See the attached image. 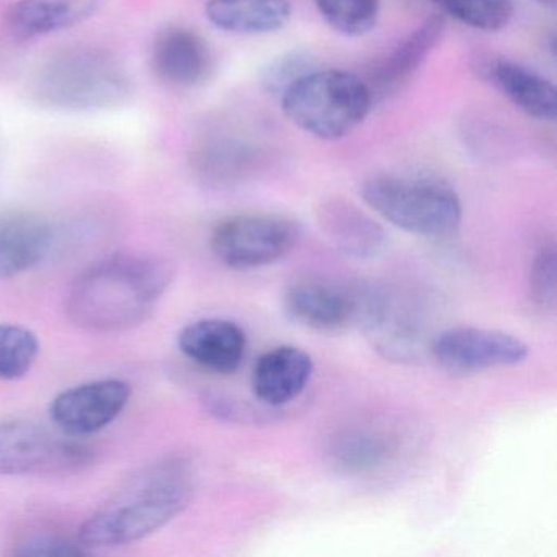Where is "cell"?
<instances>
[{
	"label": "cell",
	"mask_w": 557,
	"mask_h": 557,
	"mask_svg": "<svg viewBox=\"0 0 557 557\" xmlns=\"http://www.w3.org/2000/svg\"><path fill=\"white\" fill-rule=\"evenodd\" d=\"M178 348L201 370L231 374L246 358L247 335L239 324L227 319H200L182 329Z\"/></svg>",
	"instance_id": "cell-11"
},
{
	"label": "cell",
	"mask_w": 557,
	"mask_h": 557,
	"mask_svg": "<svg viewBox=\"0 0 557 557\" xmlns=\"http://www.w3.org/2000/svg\"><path fill=\"white\" fill-rule=\"evenodd\" d=\"M311 71V60L308 54L288 53L273 61L269 67L263 71L262 83L269 92L280 94L295 83L302 74Z\"/></svg>",
	"instance_id": "cell-27"
},
{
	"label": "cell",
	"mask_w": 557,
	"mask_h": 557,
	"mask_svg": "<svg viewBox=\"0 0 557 557\" xmlns=\"http://www.w3.org/2000/svg\"><path fill=\"white\" fill-rule=\"evenodd\" d=\"M132 386L123 380H99L63 391L50 406L57 430L73 438L99 433L128 406Z\"/></svg>",
	"instance_id": "cell-10"
},
{
	"label": "cell",
	"mask_w": 557,
	"mask_h": 557,
	"mask_svg": "<svg viewBox=\"0 0 557 557\" xmlns=\"http://www.w3.org/2000/svg\"><path fill=\"white\" fill-rule=\"evenodd\" d=\"M433 2L455 21L487 34L507 27L513 15V0H433Z\"/></svg>",
	"instance_id": "cell-25"
},
{
	"label": "cell",
	"mask_w": 557,
	"mask_h": 557,
	"mask_svg": "<svg viewBox=\"0 0 557 557\" xmlns=\"http://www.w3.org/2000/svg\"><path fill=\"white\" fill-rule=\"evenodd\" d=\"M151 64L165 86L191 89L200 86L210 74L211 51L203 37L191 28L169 27L152 45Z\"/></svg>",
	"instance_id": "cell-12"
},
{
	"label": "cell",
	"mask_w": 557,
	"mask_h": 557,
	"mask_svg": "<svg viewBox=\"0 0 557 557\" xmlns=\"http://www.w3.org/2000/svg\"><path fill=\"white\" fill-rule=\"evenodd\" d=\"M394 453L393 440L373 426H350L342 430L329 446L335 468L347 474L364 475L380 471Z\"/></svg>",
	"instance_id": "cell-21"
},
{
	"label": "cell",
	"mask_w": 557,
	"mask_h": 557,
	"mask_svg": "<svg viewBox=\"0 0 557 557\" xmlns=\"http://www.w3.org/2000/svg\"><path fill=\"white\" fill-rule=\"evenodd\" d=\"M15 554L18 556L74 557L87 553L79 541H70L61 536H38L21 544Z\"/></svg>",
	"instance_id": "cell-28"
},
{
	"label": "cell",
	"mask_w": 557,
	"mask_h": 557,
	"mask_svg": "<svg viewBox=\"0 0 557 557\" xmlns=\"http://www.w3.org/2000/svg\"><path fill=\"white\" fill-rule=\"evenodd\" d=\"M132 94V77L122 61L96 45H73L57 51L34 77L35 99L63 112L116 109Z\"/></svg>",
	"instance_id": "cell-3"
},
{
	"label": "cell",
	"mask_w": 557,
	"mask_h": 557,
	"mask_svg": "<svg viewBox=\"0 0 557 557\" xmlns=\"http://www.w3.org/2000/svg\"><path fill=\"white\" fill-rule=\"evenodd\" d=\"M319 223L329 240L345 256L374 259L386 249L383 227L351 203L331 201L322 208Z\"/></svg>",
	"instance_id": "cell-18"
},
{
	"label": "cell",
	"mask_w": 557,
	"mask_h": 557,
	"mask_svg": "<svg viewBox=\"0 0 557 557\" xmlns=\"http://www.w3.org/2000/svg\"><path fill=\"white\" fill-rule=\"evenodd\" d=\"M445 30V15L435 14L423 21L412 34L407 35L374 70L373 77L368 83L374 100L380 94L386 96L406 84L442 41Z\"/></svg>",
	"instance_id": "cell-16"
},
{
	"label": "cell",
	"mask_w": 557,
	"mask_h": 557,
	"mask_svg": "<svg viewBox=\"0 0 557 557\" xmlns=\"http://www.w3.org/2000/svg\"><path fill=\"white\" fill-rule=\"evenodd\" d=\"M191 169L205 185L231 187L249 172L250 152L234 139H205L191 156Z\"/></svg>",
	"instance_id": "cell-22"
},
{
	"label": "cell",
	"mask_w": 557,
	"mask_h": 557,
	"mask_svg": "<svg viewBox=\"0 0 557 557\" xmlns=\"http://www.w3.org/2000/svg\"><path fill=\"white\" fill-rule=\"evenodd\" d=\"M172 280L174 267L162 257H107L74 280L66 296L67 318L96 334L129 331L148 321Z\"/></svg>",
	"instance_id": "cell-1"
},
{
	"label": "cell",
	"mask_w": 557,
	"mask_h": 557,
	"mask_svg": "<svg viewBox=\"0 0 557 557\" xmlns=\"http://www.w3.org/2000/svg\"><path fill=\"white\" fill-rule=\"evenodd\" d=\"M361 197L387 223L426 239H445L461 226V200L438 178L374 175Z\"/></svg>",
	"instance_id": "cell-5"
},
{
	"label": "cell",
	"mask_w": 557,
	"mask_h": 557,
	"mask_svg": "<svg viewBox=\"0 0 557 557\" xmlns=\"http://www.w3.org/2000/svg\"><path fill=\"white\" fill-rule=\"evenodd\" d=\"M380 295L381 289L367 283L308 276L289 286L285 306L299 324L314 331L335 332L350 325L363 327Z\"/></svg>",
	"instance_id": "cell-8"
},
{
	"label": "cell",
	"mask_w": 557,
	"mask_h": 557,
	"mask_svg": "<svg viewBox=\"0 0 557 557\" xmlns=\"http://www.w3.org/2000/svg\"><path fill=\"white\" fill-rule=\"evenodd\" d=\"M208 21L227 34L267 35L292 21V0H208Z\"/></svg>",
	"instance_id": "cell-19"
},
{
	"label": "cell",
	"mask_w": 557,
	"mask_h": 557,
	"mask_svg": "<svg viewBox=\"0 0 557 557\" xmlns=\"http://www.w3.org/2000/svg\"><path fill=\"white\" fill-rule=\"evenodd\" d=\"M194 497V474L184 459H164L129 479L81 527V546L116 549L138 543L178 517Z\"/></svg>",
	"instance_id": "cell-2"
},
{
	"label": "cell",
	"mask_w": 557,
	"mask_h": 557,
	"mask_svg": "<svg viewBox=\"0 0 557 557\" xmlns=\"http://www.w3.org/2000/svg\"><path fill=\"white\" fill-rule=\"evenodd\" d=\"M433 358L456 374L482 373L495 368L518 367L530 347L521 338L495 329L455 327L430 342Z\"/></svg>",
	"instance_id": "cell-9"
},
{
	"label": "cell",
	"mask_w": 557,
	"mask_h": 557,
	"mask_svg": "<svg viewBox=\"0 0 557 557\" xmlns=\"http://www.w3.org/2000/svg\"><path fill=\"white\" fill-rule=\"evenodd\" d=\"M363 329L370 334L374 348L391 360H416L423 348L420 322L384 292Z\"/></svg>",
	"instance_id": "cell-20"
},
{
	"label": "cell",
	"mask_w": 557,
	"mask_h": 557,
	"mask_svg": "<svg viewBox=\"0 0 557 557\" xmlns=\"http://www.w3.org/2000/svg\"><path fill=\"white\" fill-rule=\"evenodd\" d=\"M530 289L534 301L546 309L556 306V247L544 243L531 260Z\"/></svg>",
	"instance_id": "cell-26"
},
{
	"label": "cell",
	"mask_w": 557,
	"mask_h": 557,
	"mask_svg": "<svg viewBox=\"0 0 557 557\" xmlns=\"http://www.w3.org/2000/svg\"><path fill=\"white\" fill-rule=\"evenodd\" d=\"M301 230L292 218L275 213H243L221 221L211 233L214 256L231 269L272 265L298 246Z\"/></svg>",
	"instance_id": "cell-7"
},
{
	"label": "cell",
	"mask_w": 557,
	"mask_h": 557,
	"mask_svg": "<svg viewBox=\"0 0 557 557\" xmlns=\"http://www.w3.org/2000/svg\"><path fill=\"white\" fill-rule=\"evenodd\" d=\"M53 240V226L40 214H0V278H14L40 265Z\"/></svg>",
	"instance_id": "cell-13"
},
{
	"label": "cell",
	"mask_w": 557,
	"mask_h": 557,
	"mask_svg": "<svg viewBox=\"0 0 557 557\" xmlns=\"http://www.w3.org/2000/svg\"><path fill=\"white\" fill-rule=\"evenodd\" d=\"M482 74L524 115L541 122L557 116L556 87L530 67L507 60H488Z\"/></svg>",
	"instance_id": "cell-15"
},
{
	"label": "cell",
	"mask_w": 557,
	"mask_h": 557,
	"mask_svg": "<svg viewBox=\"0 0 557 557\" xmlns=\"http://www.w3.org/2000/svg\"><path fill=\"white\" fill-rule=\"evenodd\" d=\"M102 0H17L8 25L17 37L35 38L76 27L99 11Z\"/></svg>",
	"instance_id": "cell-17"
},
{
	"label": "cell",
	"mask_w": 557,
	"mask_h": 557,
	"mask_svg": "<svg viewBox=\"0 0 557 557\" xmlns=\"http://www.w3.org/2000/svg\"><path fill=\"white\" fill-rule=\"evenodd\" d=\"M312 371L314 361L301 348L292 345L273 348L253 367V396L267 406H285L301 396L311 381Z\"/></svg>",
	"instance_id": "cell-14"
},
{
	"label": "cell",
	"mask_w": 557,
	"mask_h": 557,
	"mask_svg": "<svg viewBox=\"0 0 557 557\" xmlns=\"http://www.w3.org/2000/svg\"><path fill=\"white\" fill-rule=\"evenodd\" d=\"M79 438L28 419L0 420V475L66 474L89 465Z\"/></svg>",
	"instance_id": "cell-6"
},
{
	"label": "cell",
	"mask_w": 557,
	"mask_h": 557,
	"mask_svg": "<svg viewBox=\"0 0 557 557\" xmlns=\"http://www.w3.org/2000/svg\"><path fill=\"white\" fill-rule=\"evenodd\" d=\"M536 2H540V4H543V5H554V4H556V0H536Z\"/></svg>",
	"instance_id": "cell-29"
},
{
	"label": "cell",
	"mask_w": 557,
	"mask_h": 557,
	"mask_svg": "<svg viewBox=\"0 0 557 557\" xmlns=\"http://www.w3.org/2000/svg\"><path fill=\"white\" fill-rule=\"evenodd\" d=\"M373 103L367 81L341 70H311L282 94L286 119L322 141L350 135L370 115Z\"/></svg>",
	"instance_id": "cell-4"
},
{
	"label": "cell",
	"mask_w": 557,
	"mask_h": 557,
	"mask_svg": "<svg viewBox=\"0 0 557 557\" xmlns=\"http://www.w3.org/2000/svg\"><path fill=\"white\" fill-rule=\"evenodd\" d=\"M314 4L329 27L348 38L370 34L380 14V0H314Z\"/></svg>",
	"instance_id": "cell-23"
},
{
	"label": "cell",
	"mask_w": 557,
	"mask_h": 557,
	"mask_svg": "<svg viewBox=\"0 0 557 557\" xmlns=\"http://www.w3.org/2000/svg\"><path fill=\"white\" fill-rule=\"evenodd\" d=\"M40 354L35 332L24 325L0 324V380L15 381L28 374Z\"/></svg>",
	"instance_id": "cell-24"
}]
</instances>
